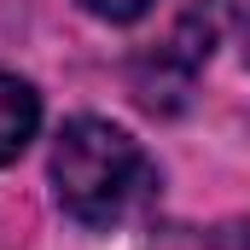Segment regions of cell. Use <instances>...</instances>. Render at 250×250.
<instances>
[{
    "label": "cell",
    "instance_id": "obj_6",
    "mask_svg": "<svg viewBox=\"0 0 250 250\" xmlns=\"http://www.w3.org/2000/svg\"><path fill=\"white\" fill-rule=\"evenodd\" d=\"M239 47H245V64H250V6L239 12Z\"/></svg>",
    "mask_w": 250,
    "mask_h": 250
},
{
    "label": "cell",
    "instance_id": "obj_2",
    "mask_svg": "<svg viewBox=\"0 0 250 250\" xmlns=\"http://www.w3.org/2000/svg\"><path fill=\"white\" fill-rule=\"evenodd\" d=\"M221 18L227 6L221 0H187V12L175 18L169 41H157V53L134 64V99L146 111H181L198 82V70L209 64V47L221 35Z\"/></svg>",
    "mask_w": 250,
    "mask_h": 250
},
{
    "label": "cell",
    "instance_id": "obj_4",
    "mask_svg": "<svg viewBox=\"0 0 250 250\" xmlns=\"http://www.w3.org/2000/svg\"><path fill=\"white\" fill-rule=\"evenodd\" d=\"M151 250H250V227H209V233H175Z\"/></svg>",
    "mask_w": 250,
    "mask_h": 250
},
{
    "label": "cell",
    "instance_id": "obj_3",
    "mask_svg": "<svg viewBox=\"0 0 250 250\" xmlns=\"http://www.w3.org/2000/svg\"><path fill=\"white\" fill-rule=\"evenodd\" d=\"M35 128H41V99H35V87L18 82V76H0V169H6L12 157H23V146L35 140Z\"/></svg>",
    "mask_w": 250,
    "mask_h": 250
},
{
    "label": "cell",
    "instance_id": "obj_5",
    "mask_svg": "<svg viewBox=\"0 0 250 250\" xmlns=\"http://www.w3.org/2000/svg\"><path fill=\"white\" fill-rule=\"evenodd\" d=\"M93 18H105V23H134V18H146L151 12V0H82Z\"/></svg>",
    "mask_w": 250,
    "mask_h": 250
},
{
    "label": "cell",
    "instance_id": "obj_1",
    "mask_svg": "<svg viewBox=\"0 0 250 250\" xmlns=\"http://www.w3.org/2000/svg\"><path fill=\"white\" fill-rule=\"evenodd\" d=\"M53 192L64 215H76L82 227H123L151 204L157 169L123 128L76 117L59 128V146H53Z\"/></svg>",
    "mask_w": 250,
    "mask_h": 250
}]
</instances>
